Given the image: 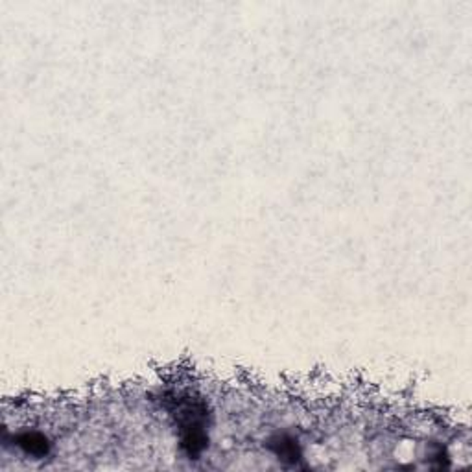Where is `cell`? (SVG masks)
Masks as SVG:
<instances>
[{"label": "cell", "instance_id": "6da1fadb", "mask_svg": "<svg viewBox=\"0 0 472 472\" xmlns=\"http://www.w3.org/2000/svg\"><path fill=\"white\" fill-rule=\"evenodd\" d=\"M176 417H178L179 428H181V447L187 452L188 457L196 459L208 443L207 431H205L207 410L199 401L181 399Z\"/></svg>", "mask_w": 472, "mask_h": 472}, {"label": "cell", "instance_id": "7a4b0ae2", "mask_svg": "<svg viewBox=\"0 0 472 472\" xmlns=\"http://www.w3.org/2000/svg\"><path fill=\"white\" fill-rule=\"evenodd\" d=\"M17 447H21L26 454H31V456H45L50 450V443L45 436L37 434V431H26L15 439Z\"/></svg>", "mask_w": 472, "mask_h": 472}, {"label": "cell", "instance_id": "3957f363", "mask_svg": "<svg viewBox=\"0 0 472 472\" xmlns=\"http://www.w3.org/2000/svg\"><path fill=\"white\" fill-rule=\"evenodd\" d=\"M269 448L275 452V456L283 459V462H297L301 456V450L297 447V443L294 439H289L286 436L275 437L269 441Z\"/></svg>", "mask_w": 472, "mask_h": 472}]
</instances>
